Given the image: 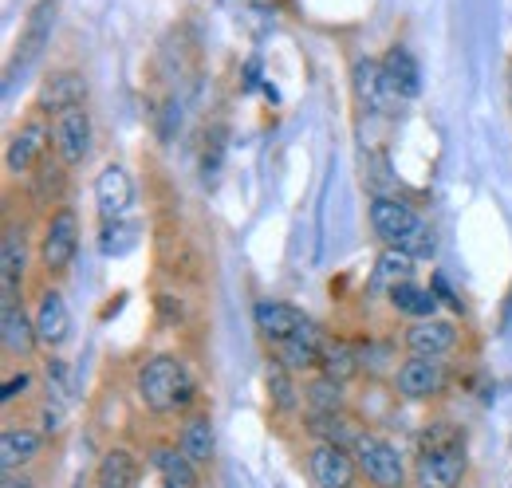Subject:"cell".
I'll list each match as a JSON object with an SVG mask.
<instances>
[{"mask_svg":"<svg viewBox=\"0 0 512 488\" xmlns=\"http://www.w3.org/2000/svg\"><path fill=\"white\" fill-rule=\"evenodd\" d=\"M75 252H79V221H75L71 209H60V213L48 221V229H44L40 260H44L48 272H67L71 260H75Z\"/></svg>","mask_w":512,"mask_h":488,"instance_id":"8992f818","label":"cell"},{"mask_svg":"<svg viewBox=\"0 0 512 488\" xmlns=\"http://www.w3.org/2000/svg\"><path fill=\"white\" fill-rule=\"evenodd\" d=\"M414 264H418V260H414L406 248L386 244L383 252H379V260H375V284H383L386 292L398 288V284H410V280H414Z\"/></svg>","mask_w":512,"mask_h":488,"instance_id":"7402d4cb","label":"cell"},{"mask_svg":"<svg viewBox=\"0 0 512 488\" xmlns=\"http://www.w3.org/2000/svg\"><path fill=\"white\" fill-rule=\"evenodd\" d=\"M253 323L268 343L280 347L288 335H296V327L304 323V311H296L292 304H280V300H260L253 307Z\"/></svg>","mask_w":512,"mask_h":488,"instance_id":"9a60e30c","label":"cell"},{"mask_svg":"<svg viewBox=\"0 0 512 488\" xmlns=\"http://www.w3.org/2000/svg\"><path fill=\"white\" fill-rule=\"evenodd\" d=\"M150 461H154V469L162 473V481H166V485H174V488H193V485H197V473H193L197 465H193L182 449H174V445H158Z\"/></svg>","mask_w":512,"mask_h":488,"instance_id":"603a6c76","label":"cell"},{"mask_svg":"<svg viewBox=\"0 0 512 488\" xmlns=\"http://www.w3.org/2000/svg\"><path fill=\"white\" fill-rule=\"evenodd\" d=\"M48 390L56 398H67V366L64 363H48Z\"/></svg>","mask_w":512,"mask_h":488,"instance_id":"d6a6232c","label":"cell"},{"mask_svg":"<svg viewBox=\"0 0 512 488\" xmlns=\"http://www.w3.org/2000/svg\"><path fill=\"white\" fill-rule=\"evenodd\" d=\"M28 382H32L28 374H16V378H8V382H4V394H0V402L8 406V402H12L16 394H24V390H28Z\"/></svg>","mask_w":512,"mask_h":488,"instance_id":"836d02e7","label":"cell"},{"mask_svg":"<svg viewBox=\"0 0 512 488\" xmlns=\"http://www.w3.org/2000/svg\"><path fill=\"white\" fill-rule=\"evenodd\" d=\"M390 304L398 307L402 315H410V319H434V311H438V300H434V292L418 288L414 280H410V284H398V288H390Z\"/></svg>","mask_w":512,"mask_h":488,"instance_id":"d4e9b609","label":"cell"},{"mask_svg":"<svg viewBox=\"0 0 512 488\" xmlns=\"http://www.w3.org/2000/svg\"><path fill=\"white\" fill-rule=\"evenodd\" d=\"M36 331H40V343H48V347H64L67 343V335H71V311H67L60 292H44L40 296Z\"/></svg>","mask_w":512,"mask_h":488,"instance_id":"e0dca14e","label":"cell"},{"mask_svg":"<svg viewBox=\"0 0 512 488\" xmlns=\"http://www.w3.org/2000/svg\"><path fill=\"white\" fill-rule=\"evenodd\" d=\"M308 429H312L320 441H327V445H343V449H347V445H355V441L363 437L359 429L343 418V414H312V426Z\"/></svg>","mask_w":512,"mask_h":488,"instance_id":"f1b7e54d","label":"cell"},{"mask_svg":"<svg viewBox=\"0 0 512 488\" xmlns=\"http://www.w3.org/2000/svg\"><path fill=\"white\" fill-rule=\"evenodd\" d=\"M52 28H56V0H40L28 20H24V32L16 40V56H12V71H24L44 56V48L52 44Z\"/></svg>","mask_w":512,"mask_h":488,"instance_id":"5b68a950","label":"cell"},{"mask_svg":"<svg viewBox=\"0 0 512 488\" xmlns=\"http://www.w3.org/2000/svg\"><path fill=\"white\" fill-rule=\"evenodd\" d=\"M383 67H386V75H390V83H394V91H398V99H414V95L422 91V67H418L410 48L394 44V48L386 52Z\"/></svg>","mask_w":512,"mask_h":488,"instance_id":"44dd1931","label":"cell"},{"mask_svg":"<svg viewBox=\"0 0 512 488\" xmlns=\"http://www.w3.org/2000/svg\"><path fill=\"white\" fill-rule=\"evenodd\" d=\"M268 398L276 402V410H292L296 406V386H292V370L284 363H268Z\"/></svg>","mask_w":512,"mask_h":488,"instance_id":"f546056e","label":"cell"},{"mask_svg":"<svg viewBox=\"0 0 512 488\" xmlns=\"http://www.w3.org/2000/svg\"><path fill=\"white\" fill-rule=\"evenodd\" d=\"M83 95H87V83H83V75L79 71H60V75H52L44 87H40V111H48V115H64L71 107H83Z\"/></svg>","mask_w":512,"mask_h":488,"instance_id":"2e32d148","label":"cell"},{"mask_svg":"<svg viewBox=\"0 0 512 488\" xmlns=\"http://www.w3.org/2000/svg\"><path fill=\"white\" fill-rule=\"evenodd\" d=\"M304 398H308V410L312 414H343V382H335V378H312L308 386H304Z\"/></svg>","mask_w":512,"mask_h":488,"instance_id":"4316f807","label":"cell"},{"mask_svg":"<svg viewBox=\"0 0 512 488\" xmlns=\"http://www.w3.org/2000/svg\"><path fill=\"white\" fill-rule=\"evenodd\" d=\"M355 95L375 115H390V107L398 99V91H394V83H390V75H386V67L379 60L355 63Z\"/></svg>","mask_w":512,"mask_h":488,"instance_id":"7c38bea8","label":"cell"},{"mask_svg":"<svg viewBox=\"0 0 512 488\" xmlns=\"http://www.w3.org/2000/svg\"><path fill=\"white\" fill-rule=\"evenodd\" d=\"M394 382H398V394H402V398L426 402V398H438V394L446 390L449 370L442 359H418V355H410L406 363L398 366Z\"/></svg>","mask_w":512,"mask_h":488,"instance_id":"277c9868","label":"cell"},{"mask_svg":"<svg viewBox=\"0 0 512 488\" xmlns=\"http://www.w3.org/2000/svg\"><path fill=\"white\" fill-rule=\"evenodd\" d=\"M359 366H363V355L347 339H327V347L320 355V374L335 378V382H347V378L359 374Z\"/></svg>","mask_w":512,"mask_h":488,"instance_id":"cb8c5ba5","label":"cell"},{"mask_svg":"<svg viewBox=\"0 0 512 488\" xmlns=\"http://www.w3.org/2000/svg\"><path fill=\"white\" fill-rule=\"evenodd\" d=\"M52 146L64 166H79L91 154V115L83 107H71L52 122Z\"/></svg>","mask_w":512,"mask_h":488,"instance_id":"52a82bcc","label":"cell"},{"mask_svg":"<svg viewBox=\"0 0 512 488\" xmlns=\"http://www.w3.org/2000/svg\"><path fill=\"white\" fill-rule=\"evenodd\" d=\"M457 347V327L449 319H414L406 327V351L418 359H446Z\"/></svg>","mask_w":512,"mask_h":488,"instance_id":"30bf717a","label":"cell"},{"mask_svg":"<svg viewBox=\"0 0 512 488\" xmlns=\"http://www.w3.org/2000/svg\"><path fill=\"white\" fill-rule=\"evenodd\" d=\"M308 469H312V477H316L320 488H351L355 485V473H359L355 453H347L343 445H327V441H320L312 449Z\"/></svg>","mask_w":512,"mask_h":488,"instance_id":"8fae6325","label":"cell"},{"mask_svg":"<svg viewBox=\"0 0 512 488\" xmlns=\"http://www.w3.org/2000/svg\"><path fill=\"white\" fill-rule=\"evenodd\" d=\"M95 205H99L103 225L107 221H127L130 205H134V178L123 166H107L95 178Z\"/></svg>","mask_w":512,"mask_h":488,"instance_id":"ba28073f","label":"cell"},{"mask_svg":"<svg viewBox=\"0 0 512 488\" xmlns=\"http://www.w3.org/2000/svg\"><path fill=\"white\" fill-rule=\"evenodd\" d=\"M20 280H24V237L16 229H8L4 241H0V292H4V307H16Z\"/></svg>","mask_w":512,"mask_h":488,"instance_id":"ac0fdd59","label":"cell"},{"mask_svg":"<svg viewBox=\"0 0 512 488\" xmlns=\"http://www.w3.org/2000/svg\"><path fill=\"white\" fill-rule=\"evenodd\" d=\"M465 469H469L465 445H446V449L418 453L414 477H418V488H461Z\"/></svg>","mask_w":512,"mask_h":488,"instance_id":"3957f363","label":"cell"},{"mask_svg":"<svg viewBox=\"0 0 512 488\" xmlns=\"http://www.w3.org/2000/svg\"><path fill=\"white\" fill-rule=\"evenodd\" d=\"M355 465L359 473L371 481L375 488H402L406 485V465H402V453L386 441V437H375V433H363L355 441Z\"/></svg>","mask_w":512,"mask_h":488,"instance_id":"7a4b0ae2","label":"cell"},{"mask_svg":"<svg viewBox=\"0 0 512 488\" xmlns=\"http://www.w3.org/2000/svg\"><path fill=\"white\" fill-rule=\"evenodd\" d=\"M40 445H44V437H40L36 429H28V426L4 429V433H0V465H4V473L28 465V461L40 453Z\"/></svg>","mask_w":512,"mask_h":488,"instance_id":"ffe728a7","label":"cell"},{"mask_svg":"<svg viewBox=\"0 0 512 488\" xmlns=\"http://www.w3.org/2000/svg\"><path fill=\"white\" fill-rule=\"evenodd\" d=\"M418 225H422V217L406 201H398V197H375L371 201V229L383 244H402Z\"/></svg>","mask_w":512,"mask_h":488,"instance_id":"9c48e42d","label":"cell"},{"mask_svg":"<svg viewBox=\"0 0 512 488\" xmlns=\"http://www.w3.org/2000/svg\"><path fill=\"white\" fill-rule=\"evenodd\" d=\"M0 343L8 355H32L36 343H40V331H36V319L24 315V307H4V319H0Z\"/></svg>","mask_w":512,"mask_h":488,"instance_id":"d6986e66","label":"cell"},{"mask_svg":"<svg viewBox=\"0 0 512 488\" xmlns=\"http://www.w3.org/2000/svg\"><path fill=\"white\" fill-rule=\"evenodd\" d=\"M323 347H327V335H323L312 319H304V323L296 327V335H288V339L276 347V351H280L276 363H284L292 374H296V370H312V366H320Z\"/></svg>","mask_w":512,"mask_h":488,"instance_id":"4fadbf2b","label":"cell"},{"mask_svg":"<svg viewBox=\"0 0 512 488\" xmlns=\"http://www.w3.org/2000/svg\"><path fill=\"white\" fill-rule=\"evenodd\" d=\"M138 398L154 414H174L193 402V378L182 359L158 355L138 370Z\"/></svg>","mask_w":512,"mask_h":488,"instance_id":"6da1fadb","label":"cell"},{"mask_svg":"<svg viewBox=\"0 0 512 488\" xmlns=\"http://www.w3.org/2000/svg\"><path fill=\"white\" fill-rule=\"evenodd\" d=\"M48 138H52V134H48V126L40 119L20 126V130L12 134V142H8V154H4L8 170H12V174H24V170L40 166V162H44V150H48Z\"/></svg>","mask_w":512,"mask_h":488,"instance_id":"5bb4252c","label":"cell"},{"mask_svg":"<svg viewBox=\"0 0 512 488\" xmlns=\"http://www.w3.org/2000/svg\"><path fill=\"white\" fill-rule=\"evenodd\" d=\"M134 473H138V465H134V457H130L127 449H111L99 461V488H130L134 485Z\"/></svg>","mask_w":512,"mask_h":488,"instance_id":"83f0119b","label":"cell"},{"mask_svg":"<svg viewBox=\"0 0 512 488\" xmlns=\"http://www.w3.org/2000/svg\"><path fill=\"white\" fill-rule=\"evenodd\" d=\"M398 248H406L414 260H422V256H434V233H430L426 225H418V229H414L406 241L398 244Z\"/></svg>","mask_w":512,"mask_h":488,"instance_id":"1f68e13d","label":"cell"},{"mask_svg":"<svg viewBox=\"0 0 512 488\" xmlns=\"http://www.w3.org/2000/svg\"><path fill=\"white\" fill-rule=\"evenodd\" d=\"M178 449L190 457L193 465H205L213 457V422L209 418H190L182 437H178Z\"/></svg>","mask_w":512,"mask_h":488,"instance_id":"484cf974","label":"cell"},{"mask_svg":"<svg viewBox=\"0 0 512 488\" xmlns=\"http://www.w3.org/2000/svg\"><path fill=\"white\" fill-rule=\"evenodd\" d=\"M134 244V225L130 221H107L103 225V252L107 256H119Z\"/></svg>","mask_w":512,"mask_h":488,"instance_id":"4dcf8cb0","label":"cell"}]
</instances>
